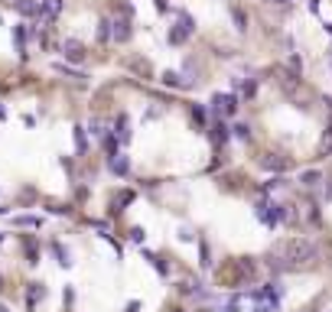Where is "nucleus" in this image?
<instances>
[{"instance_id":"obj_1","label":"nucleus","mask_w":332,"mask_h":312,"mask_svg":"<svg viewBox=\"0 0 332 312\" xmlns=\"http://www.w3.org/2000/svg\"><path fill=\"white\" fill-rule=\"evenodd\" d=\"M284 257L290 264H309V260H316V247L306 237H293V241L284 244Z\"/></svg>"},{"instance_id":"obj_2","label":"nucleus","mask_w":332,"mask_h":312,"mask_svg":"<svg viewBox=\"0 0 332 312\" xmlns=\"http://www.w3.org/2000/svg\"><path fill=\"white\" fill-rule=\"evenodd\" d=\"M192 30H195V26H192V16H189V13H179V23L170 30V42H173V46L186 42V39L192 36Z\"/></svg>"},{"instance_id":"obj_3","label":"nucleus","mask_w":332,"mask_h":312,"mask_svg":"<svg viewBox=\"0 0 332 312\" xmlns=\"http://www.w3.org/2000/svg\"><path fill=\"white\" fill-rule=\"evenodd\" d=\"M212 108H215L218 114H235V111H238V98H235V94H215V98H212Z\"/></svg>"},{"instance_id":"obj_4","label":"nucleus","mask_w":332,"mask_h":312,"mask_svg":"<svg viewBox=\"0 0 332 312\" xmlns=\"http://www.w3.org/2000/svg\"><path fill=\"white\" fill-rule=\"evenodd\" d=\"M111 26H114V30H111V33H114V39H117V42H127V39H131V23H127V16H121V20H114V23H111Z\"/></svg>"},{"instance_id":"obj_5","label":"nucleus","mask_w":332,"mask_h":312,"mask_svg":"<svg viewBox=\"0 0 332 312\" xmlns=\"http://www.w3.org/2000/svg\"><path fill=\"white\" fill-rule=\"evenodd\" d=\"M39 7H43V20H55L62 13V0H43Z\"/></svg>"},{"instance_id":"obj_6","label":"nucleus","mask_w":332,"mask_h":312,"mask_svg":"<svg viewBox=\"0 0 332 312\" xmlns=\"http://www.w3.org/2000/svg\"><path fill=\"white\" fill-rule=\"evenodd\" d=\"M62 52L69 55V59H75V62H82V42H75V39H69V42H65V46H62Z\"/></svg>"},{"instance_id":"obj_7","label":"nucleus","mask_w":332,"mask_h":312,"mask_svg":"<svg viewBox=\"0 0 332 312\" xmlns=\"http://www.w3.org/2000/svg\"><path fill=\"white\" fill-rule=\"evenodd\" d=\"M16 10H20V13H43V7H39V3H33V0H16Z\"/></svg>"},{"instance_id":"obj_8","label":"nucleus","mask_w":332,"mask_h":312,"mask_svg":"<svg viewBox=\"0 0 332 312\" xmlns=\"http://www.w3.org/2000/svg\"><path fill=\"white\" fill-rule=\"evenodd\" d=\"M111 169L124 176V172H127V159H124V156H114V159H111Z\"/></svg>"},{"instance_id":"obj_9","label":"nucleus","mask_w":332,"mask_h":312,"mask_svg":"<svg viewBox=\"0 0 332 312\" xmlns=\"http://www.w3.org/2000/svg\"><path fill=\"white\" fill-rule=\"evenodd\" d=\"M264 166H267V169H286V159H271V156H267Z\"/></svg>"},{"instance_id":"obj_10","label":"nucleus","mask_w":332,"mask_h":312,"mask_svg":"<svg viewBox=\"0 0 332 312\" xmlns=\"http://www.w3.org/2000/svg\"><path fill=\"white\" fill-rule=\"evenodd\" d=\"M319 182V172H303V186H316Z\"/></svg>"},{"instance_id":"obj_11","label":"nucleus","mask_w":332,"mask_h":312,"mask_svg":"<svg viewBox=\"0 0 332 312\" xmlns=\"http://www.w3.org/2000/svg\"><path fill=\"white\" fill-rule=\"evenodd\" d=\"M36 299H43V286H36V283H33V289H30V306L36 303Z\"/></svg>"},{"instance_id":"obj_12","label":"nucleus","mask_w":332,"mask_h":312,"mask_svg":"<svg viewBox=\"0 0 332 312\" xmlns=\"http://www.w3.org/2000/svg\"><path fill=\"white\" fill-rule=\"evenodd\" d=\"M92 133H95V137H101V133H104V124H101V120H92Z\"/></svg>"},{"instance_id":"obj_13","label":"nucleus","mask_w":332,"mask_h":312,"mask_svg":"<svg viewBox=\"0 0 332 312\" xmlns=\"http://www.w3.org/2000/svg\"><path fill=\"white\" fill-rule=\"evenodd\" d=\"M235 23H238V30H244V13L241 10H235Z\"/></svg>"},{"instance_id":"obj_14","label":"nucleus","mask_w":332,"mask_h":312,"mask_svg":"<svg viewBox=\"0 0 332 312\" xmlns=\"http://www.w3.org/2000/svg\"><path fill=\"white\" fill-rule=\"evenodd\" d=\"M254 312H271V306H257V309Z\"/></svg>"},{"instance_id":"obj_15","label":"nucleus","mask_w":332,"mask_h":312,"mask_svg":"<svg viewBox=\"0 0 332 312\" xmlns=\"http://www.w3.org/2000/svg\"><path fill=\"white\" fill-rule=\"evenodd\" d=\"M277 3H286V0H277Z\"/></svg>"}]
</instances>
